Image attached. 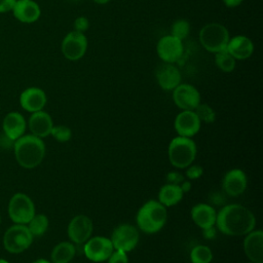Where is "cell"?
<instances>
[{
  "mask_svg": "<svg viewBox=\"0 0 263 263\" xmlns=\"http://www.w3.org/2000/svg\"><path fill=\"white\" fill-rule=\"evenodd\" d=\"M216 225L225 235L240 236L254 230L256 218L246 206L231 203L223 206L219 211L216 218Z\"/></svg>",
  "mask_w": 263,
  "mask_h": 263,
  "instance_id": "1",
  "label": "cell"
},
{
  "mask_svg": "<svg viewBox=\"0 0 263 263\" xmlns=\"http://www.w3.org/2000/svg\"><path fill=\"white\" fill-rule=\"evenodd\" d=\"M17 163L25 168H34L39 165L45 155V145L41 138L34 135H23L13 144Z\"/></svg>",
  "mask_w": 263,
  "mask_h": 263,
  "instance_id": "2",
  "label": "cell"
},
{
  "mask_svg": "<svg viewBox=\"0 0 263 263\" xmlns=\"http://www.w3.org/2000/svg\"><path fill=\"white\" fill-rule=\"evenodd\" d=\"M167 217L166 209L156 200L145 202L137 214L138 227L145 233L152 234L158 232L165 224Z\"/></svg>",
  "mask_w": 263,
  "mask_h": 263,
  "instance_id": "3",
  "label": "cell"
},
{
  "mask_svg": "<svg viewBox=\"0 0 263 263\" xmlns=\"http://www.w3.org/2000/svg\"><path fill=\"white\" fill-rule=\"evenodd\" d=\"M230 39L227 28L220 23H209L199 31L201 46L212 53L226 50Z\"/></svg>",
  "mask_w": 263,
  "mask_h": 263,
  "instance_id": "4",
  "label": "cell"
},
{
  "mask_svg": "<svg viewBox=\"0 0 263 263\" xmlns=\"http://www.w3.org/2000/svg\"><path fill=\"white\" fill-rule=\"evenodd\" d=\"M170 162L177 168H186L189 166L196 156V145L191 138L176 137L168 145Z\"/></svg>",
  "mask_w": 263,
  "mask_h": 263,
  "instance_id": "5",
  "label": "cell"
},
{
  "mask_svg": "<svg viewBox=\"0 0 263 263\" xmlns=\"http://www.w3.org/2000/svg\"><path fill=\"white\" fill-rule=\"evenodd\" d=\"M33 241V235L26 224L10 226L3 236V246L8 253L20 254L26 251Z\"/></svg>",
  "mask_w": 263,
  "mask_h": 263,
  "instance_id": "6",
  "label": "cell"
},
{
  "mask_svg": "<svg viewBox=\"0 0 263 263\" xmlns=\"http://www.w3.org/2000/svg\"><path fill=\"white\" fill-rule=\"evenodd\" d=\"M8 215L15 224H28L35 215V205L25 193H15L8 203Z\"/></svg>",
  "mask_w": 263,
  "mask_h": 263,
  "instance_id": "7",
  "label": "cell"
},
{
  "mask_svg": "<svg viewBox=\"0 0 263 263\" xmlns=\"http://www.w3.org/2000/svg\"><path fill=\"white\" fill-rule=\"evenodd\" d=\"M87 49V38L84 33L77 31L69 32L63 39L61 50L63 55L72 62L83 58Z\"/></svg>",
  "mask_w": 263,
  "mask_h": 263,
  "instance_id": "8",
  "label": "cell"
},
{
  "mask_svg": "<svg viewBox=\"0 0 263 263\" xmlns=\"http://www.w3.org/2000/svg\"><path fill=\"white\" fill-rule=\"evenodd\" d=\"M139 238V231L135 226L130 224H120L114 229L110 239L114 250L127 253L137 247Z\"/></svg>",
  "mask_w": 263,
  "mask_h": 263,
  "instance_id": "9",
  "label": "cell"
},
{
  "mask_svg": "<svg viewBox=\"0 0 263 263\" xmlns=\"http://www.w3.org/2000/svg\"><path fill=\"white\" fill-rule=\"evenodd\" d=\"M114 251L110 238L104 236H95L84 242L83 252L85 257L92 262L106 261Z\"/></svg>",
  "mask_w": 263,
  "mask_h": 263,
  "instance_id": "10",
  "label": "cell"
},
{
  "mask_svg": "<svg viewBox=\"0 0 263 263\" xmlns=\"http://www.w3.org/2000/svg\"><path fill=\"white\" fill-rule=\"evenodd\" d=\"M156 52L163 63L175 64L178 62L184 52L182 40L170 35L162 36L156 45Z\"/></svg>",
  "mask_w": 263,
  "mask_h": 263,
  "instance_id": "11",
  "label": "cell"
},
{
  "mask_svg": "<svg viewBox=\"0 0 263 263\" xmlns=\"http://www.w3.org/2000/svg\"><path fill=\"white\" fill-rule=\"evenodd\" d=\"M173 100L182 110H194L200 104V93L197 88L188 83H180L173 89Z\"/></svg>",
  "mask_w": 263,
  "mask_h": 263,
  "instance_id": "12",
  "label": "cell"
},
{
  "mask_svg": "<svg viewBox=\"0 0 263 263\" xmlns=\"http://www.w3.org/2000/svg\"><path fill=\"white\" fill-rule=\"evenodd\" d=\"M92 229V222L87 216L77 215L70 221L67 231L72 242L81 245L90 238Z\"/></svg>",
  "mask_w": 263,
  "mask_h": 263,
  "instance_id": "13",
  "label": "cell"
},
{
  "mask_svg": "<svg viewBox=\"0 0 263 263\" xmlns=\"http://www.w3.org/2000/svg\"><path fill=\"white\" fill-rule=\"evenodd\" d=\"M201 121L193 110H183L175 119V129L181 137L191 138L198 133Z\"/></svg>",
  "mask_w": 263,
  "mask_h": 263,
  "instance_id": "14",
  "label": "cell"
},
{
  "mask_svg": "<svg viewBox=\"0 0 263 263\" xmlns=\"http://www.w3.org/2000/svg\"><path fill=\"white\" fill-rule=\"evenodd\" d=\"M248 180L245 172L239 168H233L225 174L222 181V188L226 194L235 197L245 192Z\"/></svg>",
  "mask_w": 263,
  "mask_h": 263,
  "instance_id": "15",
  "label": "cell"
},
{
  "mask_svg": "<svg viewBox=\"0 0 263 263\" xmlns=\"http://www.w3.org/2000/svg\"><path fill=\"white\" fill-rule=\"evenodd\" d=\"M13 16L24 24H32L41 15V8L34 0H16L12 8Z\"/></svg>",
  "mask_w": 263,
  "mask_h": 263,
  "instance_id": "16",
  "label": "cell"
},
{
  "mask_svg": "<svg viewBox=\"0 0 263 263\" xmlns=\"http://www.w3.org/2000/svg\"><path fill=\"white\" fill-rule=\"evenodd\" d=\"M155 76L158 85L163 90H173L181 83L182 80L180 70L174 64L168 63L160 65L156 70Z\"/></svg>",
  "mask_w": 263,
  "mask_h": 263,
  "instance_id": "17",
  "label": "cell"
},
{
  "mask_svg": "<svg viewBox=\"0 0 263 263\" xmlns=\"http://www.w3.org/2000/svg\"><path fill=\"white\" fill-rule=\"evenodd\" d=\"M246 256L254 263H263V231L252 230L243 239Z\"/></svg>",
  "mask_w": 263,
  "mask_h": 263,
  "instance_id": "18",
  "label": "cell"
},
{
  "mask_svg": "<svg viewBox=\"0 0 263 263\" xmlns=\"http://www.w3.org/2000/svg\"><path fill=\"white\" fill-rule=\"evenodd\" d=\"M46 95L39 87H28L20 96V104L28 112H37L43 109L46 104Z\"/></svg>",
  "mask_w": 263,
  "mask_h": 263,
  "instance_id": "19",
  "label": "cell"
},
{
  "mask_svg": "<svg viewBox=\"0 0 263 263\" xmlns=\"http://www.w3.org/2000/svg\"><path fill=\"white\" fill-rule=\"evenodd\" d=\"M226 50L234 60L243 61L253 54L254 43L247 36L236 35L229 39Z\"/></svg>",
  "mask_w": 263,
  "mask_h": 263,
  "instance_id": "20",
  "label": "cell"
},
{
  "mask_svg": "<svg viewBox=\"0 0 263 263\" xmlns=\"http://www.w3.org/2000/svg\"><path fill=\"white\" fill-rule=\"evenodd\" d=\"M52 126V119L50 115L45 111L40 110L33 112L29 118V128L32 135L38 138L42 139L49 136Z\"/></svg>",
  "mask_w": 263,
  "mask_h": 263,
  "instance_id": "21",
  "label": "cell"
},
{
  "mask_svg": "<svg viewBox=\"0 0 263 263\" xmlns=\"http://www.w3.org/2000/svg\"><path fill=\"white\" fill-rule=\"evenodd\" d=\"M3 132L10 140L15 141L22 137L26 129V120L18 112H9L3 119Z\"/></svg>",
  "mask_w": 263,
  "mask_h": 263,
  "instance_id": "22",
  "label": "cell"
},
{
  "mask_svg": "<svg viewBox=\"0 0 263 263\" xmlns=\"http://www.w3.org/2000/svg\"><path fill=\"white\" fill-rule=\"evenodd\" d=\"M191 218L198 227L205 229L216 224L217 213L212 205L198 203L191 209Z\"/></svg>",
  "mask_w": 263,
  "mask_h": 263,
  "instance_id": "23",
  "label": "cell"
},
{
  "mask_svg": "<svg viewBox=\"0 0 263 263\" xmlns=\"http://www.w3.org/2000/svg\"><path fill=\"white\" fill-rule=\"evenodd\" d=\"M184 192L182 191L180 185L165 184L158 192V201L164 206H173L181 201Z\"/></svg>",
  "mask_w": 263,
  "mask_h": 263,
  "instance_id": "24",
  "label": "cell"
},
{
  "mask_svg": "<svg viewBox=\"0 0 263 263\" xmlns=\"http://www.w3.org/2000/svg\"><path fill=\"white\" fill-rule=\"evenodd\" d=\"M76 253L74 245L70 241H62L58 243L51 251V260L53 263L70 262Z\"/></svg>",
  "mask_w": 263,
  "mask_h": 263,
  "instance_id": "25",
  "label": "cell"
},
{
  "mask_svg": "<svg viewBox=\"0 0 263 263\" xmlns=\"http://www.w3.org/2000/svg\"><path fill=\"white\" fill-rule=\"evenodd\" d=\"M28 224H29L28 228L32 233L33 237L41 236L45 233V231L48 228V219L43 214H38V215L35 214Z\"/></svg>",
  "mask_w": 263,
  "mask_h": 263,
  "instance_id": "26",
  "label": "cell"
},
{
  "mask_svg": "<svg viewBox=\"0 0 263 263\" xmlns=\"http://www.w3.org/2000/svg\"><path fill=\"white\" fill-rule=\"evenodd\" d=\"M215 64L216 66L225 73H230L234 70L236 65V60L232 58L227 50L215 53Z\"/></svg>",
  "mask_w": 263,
  "mask_h": 263,
  "instance_id": "27",
  "label": "cell"
},
{
  "mask_svg": "<svg viewBox=\"0 0 263 263\" xmlns=\"http://www.w3.org/2000/svg\"><path fill=\"white\" fill-rule=\"evenodd\" d=\"M190 259L192 263H211L213 253L208 246L198 245L191 250Z\"/></svg>",
  "mask_w": 263,
  "mask_h": 263,
  "instance_id": "28",
  "label": "cell"
},
{
  "mask_svg": "<svg viewBox=\"0 0 263 263\" xmlns=\"http://www.w3.org/2000/svg\"><path fill=\"white\" fill-rule=\"evenodd\" d=\"M189 32L190 24L184 18H179L175 21L171 26V35L180 40H184L188 36Z\"/></svg>",
  "mask_w": 263,
  "mask_h": 263,
  "instance_id": "29",
  "label": "cell"
},
{
  "mask_svg": "<svg viewBox=\"0 0 263 263\" xmlns=\"http://www.w3.org/2000/svg\"><path fill=\"white\" fill-rule=\"evenodd\" d=\"M193 111L196 113L199 120L205 123H212L216 119V113L214 109L208 104H199Z\"/></svg>",
  "mask_w": 263,
  "mask_h": 263,
  "instance_id": "30",
  "label": "cell"
},
{
  "mask_svg": "<svg viewBox=\"0 0 263 263\" xmlns=\"http://www.w3.org/2000/svg\"><path fill=\"white\" fill-rule=\"evenodd\" d=\"M50 135L59 142H67L71 139L72 132L66 125H55L52 126Z\"/></svg>",
  "mask_w": 263,
  "mask_h": 263,
  "instance_id": "31",
  "label": "cell"
},
{
  "mask_svg": "<svg viewBox=\"0 0 263 263\" xmlns=\"http://www.w3.org/2000/svg\"><path fill=\"white\" fill-rule=\"evenodd\" d=\"M73 28H74V31H77V32H80V33H84L89 28V20L86 16H84V15L77 16L74 20Z\"/></svg>",
  "mask_w": 263,
  "mask_h": 263,
  "instance_id": "32",
  "label": "cell"
},
{
  "mask_svg": "<svg viewBox=\"0 0 263 263\" xmlns=\"http://www.w3.org/2000/svg\"><path fill=\"white\" fill-rule=\"evenodd\" d=\"M107 260L108 263H128L127 253L119 250H114Z\"/></svg>",
  "mask_w": 263,
  "mask_h": 263,
  "instance_id": "33",
  "label": "cell"
},
{
  "mask_svg": "<svg viewBox=\"0 0 263 263\" xmlns=\"http://www.w3.org/2000/svg\"><path fill=\"white\" fill-rule=\"evenodd\" d=\"M186 170V176L189 180H195L202 176L203 168L200 165H189Z\"/></svg>",
  "mask_w": 263,
  "mask_h": 263,
  "instance_id": "34",
  "label": "cell"
},
{
  "mask_svg": "<svg viewBox=\"0 0 263 263\" xmlns=\"http://www.w3.org/2000/svg\"><path fill=\"white\" fill-rule=\"evenodd\" d=\"M166 181L168 184L180 185L184 181V177L179 172H170L166 175Z\"/></svg>",
  "mask_w": 263,
  "mask_h": 263,
  "instance_id": "35",
  "label": "cell"
},
{
  "mask_svg": "<svg viewBox=\"0 0 263 263\" xmlns=\"http://www.w3.org/2000/svg\"><path fill=\"white\" fill-rule=\"evenodd\" d=\"M16 0H0V13L11 11Z\"/></svg>",
  "mask_w": 263,
  "mask_h": 263,
  "instance_id": "36",
  "label": "cell"
},
{
  "mask_svg": "<svg viewBox=\"0 0 263 263\" xmlns=\"http://www.w3.org/2000/svg\"><path fill=\"white\" fill-rule=\"evenodd\" d=\"M210 200H211L213 203L217 204V205H221V204L225 203V201H226V199H225L224 195L222 194V192H218V191L213 192V193L211 194Z\"/></svg>",
  "mask_w": 263,
  "mask_h": 263,
  "instance_id": "37",
  "label": "cell"
},
{
  "mask_svg": "<svg viewBox=\"0 0 263 263\" xmlns=\"http://www.w3.org/2000/svg\"><path fill=\"white\" fill-rule=\"evenodd\" d=\"M202 232H203V236L205 238H208V239L214 238L216 236V229L214 228V226L205 228V229H202Z\"/></svg>",
  "mask_w": 263,
  "mask_h": 263,
  "instance_id": "38",
  "label": "cell"
},
{
  "mask_svg": "<svg viewBox=\"0 0 263 263\" xmlns=\"http://www.w3.org/2000/svg\"><path fill=\"white\" fill-rule=\"evenodd\" d=\"M224 5L228 8H234V7H237L239 6L243 0H222Z\"/></svg>",
  "mask_w": 263,
  "mask_h": 263,
  "instance_id": "39",
  "label": "cell"
},
{
  "mask_svg": "<svg viewBox=\"0 0 263 263\" xmlns=\"http://www.w3.org/2000/svg\"><path fill=\"white\" fill-rule=\"evenodd\" d=\"M180 187L182 189V191L184 193L188 192L190 189H191V183L189 181H183L181 184H180Z\"/></svg>",
  "mask_w": 263,
  "mask_h": 263,
  "instance_id": "40",
  "label": "cell"
},
{
  "mask_svg": "<svg viewBox=\"0 0 263 263\" xmlns=\"http://www.w3.org/2000/svg\"><path fill=\"white\" fill-rule=\"evenodd\" d=\"M92 1L95 3H97V4H106V3H108L111 0H92Z\"/></svg>",
  "mask_w": 263,
  "mask_h": 263,
  "instance_id": "41",
  "label": "cell"
},
{
  "mask_svg": "<svg viewBox=\"0 0 263 263\" xmlns=\"http://www.w3.org/2000/svg\"><path fill=\"white\" fill-rule=\"evenodd\" d=\"M32 263H50V262L47 261V260H45V259H37V260H35L34 262H32Z\"/></svg>",
  "mask_w": 263,
  "mask_h": 263,
  "instance_id": "42",
  "label": "cell"
},
{
  "mask_svg": "<svg viewBox=\"0 0 263 263\" xmlns=\"http://www.w3.org/2000/svg\"><path fill=\"white\" fill-rule=\"evenodd\" d=\"M0 263H9V262L6 261V260H4V259H2V258H0Z\"/></svg>",
  "mask_w": 263,
  "mask_h": 263,
  "instance_id": "43",
  "label": "cell"
},
{
  "mask_svg": "<svg viewBox=\"0 0 263 263\" xmlns=\"http://www.w3.org/2000/svg\"><path fill=\"white\" fill-rule=\"evenodd\" d=\"M69 1H72V2H78V1H80V0H69Z\"/></svg>",
  "mask_w": 263,
  "mask_h": 263,
  "instance_id": "44",
  "label": "cell"
},
{
  "mask_svg": "<svg viewBox=\"0 0 263 263\" xmlns=\"http://www.w3.org/2000/svg\"><path fill=\"white\" fill-rule=\"evenodd\" d=\"M248 263H254V262H251V261H250V262H248Z\"/></svg>",
  "mask_w": 263,
  "mask_h": 263,
  "instance_id": "45",
  "label": "cell"
},
{
  "mask_svg": "<svg viewBox=\"0 0 263 263\" xmlns=\"http://www.w3.org/2000/svg\"><path fill=\"white\" fill-rule=\"evenodd\" d=\"M64 263H70V262H64Z\"/></svg>",
  "mask_w": 263,
  "mask_h": 263,
  "instance_id": "46",
  "label": "cell"
},
{
  "mask_svg": "<svg viewBox=\"0 0 263 263\" xmlns=\"http://www.w3.org/2000/svg\"><path fill=\"white\" fill-rule=\"evenodd\" d=\"M0 222H1V217H0Z\"/></svg>",
  "mask_w": 263,
  "mask_h": 263,
  "instance_id": "47",
  "label": "cell"
}]
</instances>
